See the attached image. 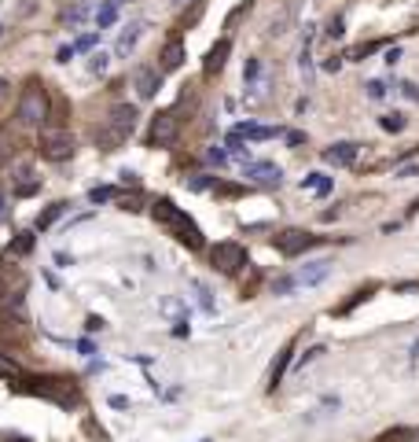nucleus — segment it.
Segmentation results:
<instances>
[{
    "label": "nucleus",
    "instance_id": "9d476101",
    "mask_svg": "<svg viewBox=\"0 0 419 442\" xmlns=\"http://www.w3.org/2000/svg\"><path fill=\"white\" fill-rule=\"evenodd\" d=\"M37 247V236L33 232H15V236H11V243L4 247V254H0V262L4 266H11V262H19V258H26Z\"/></svg>",
    "mask_w": 419,
    "mask_h": 442
},
{
    "label": "nucleus",
    "instance_id": "f03ea898",
    "mask_svg": "<svg viewBox=\"0 0 419 442\" xmlns=\"http://www.w3.org/2000/svg\"><path fill=\"white\" fill-rule=\"evenodd\" d=\"M151 214H155V221H159L166 232H173V236L184 243L188 251H203V247H206V236H203V229L195 225V218H188L173 199H155L151 203Z\"/></svg>",
    "mask_w": 419,
    "mask_h": 442
},
{
    "label": "nucleus",
    "instance_id": "4be33fe9",
    "mask_svg": "<svg viewBox=\"0 0 419 442\" xmlns=\"http://www.w3.org/2000/svg\"><path fill=\"white\" fill-rule=\"evenodd\" d=\"M22 376H26V372H22V365H19L15 358L0 354V380H8V383H19Z\"/></svg>",
    "mask_w": 419,
    "mask_h": 442
},
{
    "label": "nucleus",
    "instance_id": "c03bdc74",
    "mask_svg": "<svg viewBox=\"0 0 419 442\" xmlns=\"http://www.w3.org/2000/svg\"><path fill=\"white\" fill-rule=\"evenodd\" d=\"M85 328H88V332H100V328H103V317H96V314H93V317L85 321Z\"/></svg>",
    "mask_w": 419,
    "mask_h": 442
},
{
    "label": "nucleus",
    "instance_id": "2eb2a0df",
    "mask_svg": "<svg viewBox=\"0 0 419 442\" xmlns=\"http://www.w3.org/2000/svg\"><path fill=\"white\" fill-rule=\"evenodd\" d=\"M180 63H184V41L180 37H169L166 48H162V56H159V70H180Z\"/></svg>",
    "mask_w": 419,
    "mask_h": 442
},
{
    "label": "nucleus",
    "instance_id": "423d86ee",
    "mask_svg": "<svg viewBox=\"0 0 419 442\" xmlns=\"http://www.w3.org/2000/svg\"><path fill=\"white\" fill-rule=\"evenodd\" d=\"M177 133H180V114H177L173 107H166V111H159V114L151 119L143 140H148V148H173Z\"/></svg>",
    "mask_w": 419,
    "mask_h": 442
},
{
    "label": "nucleus",
    "instance_id": "72a5a7b5",
    "mask_svg": "<svg viewBox=\"0 0 419 442\" xmlns=\"http://www.w3.org/2000/svg\"><path fill=\"white\" fill-rule=\"evenodd\" d=\"M118 196V188H111V185H103V188H93V192H88V199H93V203H111Z\"/></svg>",
    "mask_w": 419,
    "mask_h": 442
},
{
    "label": "nucleus",
    "instance_id": "39448f33",
    "mask_svg": "<svg viewBox=\"0 0 419 442\" xmlns=\"http://www.w3.org/2000/svg\"><path fill=\"white\" fill-rule=\"evenodd\" d=\"M37 148H41V159L48 162H67L74 155V137L67 125H45L41 137H37Z\"/></svg>",
    "mask_w": 419,
    "mask_h": 442
},
{
    "label": "nucleus",
    "instance_id": "aec40b11",
    "mask_svg": "<svg viewBox=\"0 0 419 442\" xmlns=\"http://www.w3.org/2000/svg\"><path fill=\"white\" fill-rule=\"evenodd\" d=\"M235 133L246 137V140H272V137H280V129H272V125H254V122H239V125H235Z\"/></svg>",
    "mask_w": 419,
    "mask_h": 442
},
{
    "label": "nucleus",
    "instance_id": "603ef678",
    "mask_svg": "<svg viewBox=\"0 0 419 442\" xmlns=\"http://www.w3.org/2000/svg\"><path fill=\"white\" fill-rule=\"evenodd\" d=\"M11 442H30V439H22V435H11Z\"/></svg>",
    "mask_w": 419,
    "mask_h": 442
},
{
    "label": "nucleus",
    "instance_id": "58836bf2",
    "mask_svg": "<svg viewBox=\"0 0 419 442\" xmlns=\"http://www.w3.org/2000/svg\"><path fill=\"white\" fill-rule=\"evenodd\" d=\"M206 159L214 162V166H221V162L228 159V151H221V148H209V151H206Z\"/></svg>",
    "mask_w": 419,
    "mask_h": 442
},
{
    "label": "nucleus",
    "instance_id": "49530a36",
    "mask_svg": "<svg viewBox=\"0 0 419 442\" xmlns=\"http://www.w3.org/2000/svg\"><path fill=\"white\" fill-rule=\"evenodd\" d=\"M401 89H404V96H412V100H419V85H412V82H404Z\"/></svg>",
    "mask_w": 419,
    "mask_h": 442
},
{
    "label": "nucleus",
    "instance_id": "e433bc0d",
    "mask_svg": "<svg viewBox=\"0 0 419 442\" xmlns=\"http://www.w3.org/2000/svg\"><path fill=\"white\" fill-rule=\"evenodd\" d=\"M298 288V277H280L276 284H272V291L276 295H287V291H294Z\"/></svg>",
    "mask_w": 419,
    "mask_h": 442
},
{
    "label": "nucleus",
    "instance_id": "ea45409f",
    "mask_svg": "<svg viewBox=\"0 0 419 442\" xmlns=\"http://www.w3.org/2000/svg\"><path fill=\"white\" fill-rule=\"evenodd\" d=\"M258 59H246V70H243V77H246V82H258Z\"/></svg>",
    "mask_w": 419,
    "mask_h": 442
},
{
    "label": "nucleus",
    "instance_id": "3c124183",
    "mask_svg": "<svg viewBox=\"0 0 419 442\" xmlns=\"http://www.w3.org/2000/svg\"><path fill=\"white\" fill-rule=\"evenodd\" d=\"M8 96V82H0V100H4Z\"/></svg>",
    "mask_w": 419,
    "mask_h": 442
},
{
    "label": "nucleus",
    "instance_id": "c756f323",
    "mask_svg": "<svg viewBox=\"0 0 419 442\" xmlns=\"http://www.w3.org/2000/svg\"><path fill=\"white\" fill-rule=\"evenodd\" d=\"M203 11H206V0H195V4L184 11V15H180V30H188V26H195L203 19Z\"/></svg>",
    "mask_w": 419,
    "mask_h": 442
},
{
    "label": "nucleus",
    "instance_id": "09e8293b",
    "mask_svg": "<svg viewBox=\"0 0 419 442\" xmlns=\"http://www.w3.org/2000/svg\"><path fill=\"white\" fill-rule=\"evenodd\" d=\"M419 170H416V166H401V170H397V177H416Z\"/></svg>",
    "mask_w": 419,
    "mask_h": 442
},
{
    "label": "nucleus",
    "instance_id": "de8ad7c7",
    "mask_svg": "<svg viewBox=\"0 0 419 442\" xmlns=\"http://www.w3.org/2000/svg\"><path fill=\"white\" fill-rule=\"evenodd\" d=\"M77 350H81V354H96V346L88 343V340H81V343H77Z\"/></svg>",
    "mask_w": 419,
    "mask_h": 442
},
{
    "label": "nucleus",
    "instance_id": "a19ab883",
    "mask_svg": "<svg viewBox=\"0 0 419 442\" xmlns=\"http://www.w3.org/2000/svg\"><path fill=\"white\" fill-rule=\"evenodd\" d=\"M74 52H77L74 45H63V48H59V56H56V63H70V59H74Z\"/></svg>",
    "mask_w": 419,
    "mask_h": 442
},
{
    "label": "nucleus",
    "instance_id": "2f4dec72",
    "mask_svg": "<svg viewBox=\"0 0 419 442\" xmlns=\"http://www.w3.org/2000/svg\"><path fill=\"white\" fill-rule=\"evenodd\" d=\"M114 19H118V4L111 0V4H103L100 11H96V22L103 26V30H107V26H114Z\"/></svg>",
    "mask_w": 419,
    "mask_h": 442
},
{
    "label": "nucleus",
    "instance_id": "6ab92c4d",
    "mask_svg": "<svg viewBox=\"0 0 419 442\" xmlns=\"http://www.w3.org/2000/svg\"><path fill=\"white\" fill-rule=\"evenodd\" d=\"M114 203L122 206V211H143V203H148V192H143V188H129V192L118 188Z\"/></svg>",
    "mask_w": 419,
    "mask_h": 442
},
{
    "label": "nucleus",
    "instance_id": "b1692460",
    "mask_svg": "<svg viewBox=\"0 0 419 442\" xmlns=\"http://www.w3.org/2000/svg\"><path fill=\"white\" fill-rule=\"evenodd\" d=\"M63 211H67V203H52L48 211H41V218H37V229H52L63 218Z\"/></svg>",
    "mask_w": 419,
    "mask_h": 442
},
{
    "label": "nucleus",
    "instance_id": "dca6fc26",
    "mask_svg": "<svg viewBox=\"0 0 419 442\" xmlns=\"http://www.w3.org/2000/svg\"><path fill=\"white\" fill-rule=\"evenodd\" d=\"M228 52H232V41H228V37H221V41L206 52L203 70H206V74H221V70H225V63H228Z\"/></svg>",
    "mask_w": 419,
    "mask_h": 442
},
{
    "label": "nucleus",
    "instance_id": "4c0bfd02",
    "mask_svg": "<svg viewBox=\"0 0 419 442\" xmlns=\"http://www.w3.org/2000/svg\"><path fill=\"white\" fill-rule=\"evenodd\" d=\"M368 96H372V100H383V96H386V85H383V82H368Z\"/></svg>",
    "mask_w": 419,
    "mask_h": 442
},
{
    "label": "nucleus",
    "instance_id": "cd10ccee",
    "mask_svg": "<svg viewBox=\"0 0 419 442\" xmlns=\"http://www.w3.org/2000/svg\"><path fill=\"white\" fill-rule=\"evenodd\" d=\"M111 59L114 56H107V52H93V59H88V74L103 77V74H107V67H111Z\"/></svg>",
    "mask_w": 419,
    "mask_h": 442
},
{
    "label": "nucleus",
    "instance_id": "f257e3e1",
    "mask_svg": "<svg viewBox=\"0 0 419 442\" xmlns=\"http://www.w3.org/2000/svg\"><path fill=\"white\" fill-rule=\"evenodd\" d=\"M15 391L56 402V406H63V409L81 406V383H77L74 376H22V380L15 383Z\"/></svg>",
    "mask_w": 419,
    "mask_h": 442
},
{
    "label": "nucleus",
    "instance_id": "bb28decb",
    "mask_svg": "<svg viewBox=\"0 0 419 442\" xmlns=\"http://www.w3.org/2000/svg\"><path fill=\"white\" fill-rule=\"evenodd\" d=\"M372 295H375V284H368V288H361L357 295H353V298H349V303H342V306H338V310H335V314H338V317H342V314H349V310H353V306L368 303V298H372Z\"/></svg>",
    "mask_w": 419,
    "mask_h": 442
},
{
    "label": "nucleus",
    "instance_id": "f3484780",
    "mask_svg": "<svg viewBox=\"0 0 419 442\" xmlns=\"http://www.w3.org/2000/svg\"><path fill=\"white\" fill-rule=\"evenodd\" d=\"M11 192H15L19 199H26V196H37V192H41V177H37L30 166H26V170H19L15 174V181H11Z\"/></svg>",
    "mask_w": 419,
    "mask_h": 442
},
{
    "label": "nucleus",
    "instance_id": "a211bd4d",
    "mask_svg": "<svg viewBox=\"0 0 419 442\" xmlns=\"http://www.w3.org/2000/svg\"><path fill=\"white\" fill-rule=\"evenodd\" d=\"M159 82H162V70H151V67H143V70L136 74V93H140L143 100H151L155 93H159Z\"/></svg>",
    "mask_w": 419,
    "mask_h": 442
},
{
    "label": "nucleus",
    "instance_id": "a878e982",
    "mask_svg": "<svg viewBox=\"0 0 419 442\" xmlns=\"http://www.w3.org/2000/svg\"><path fill=\"white\" fill-rule=\"evenodd\" d=\"M412 439H419L416 427H394V432H383L375 442H412Z\"/></svg>",
    "mask_w": 419,
    "mask_h": 442
},
{
    "label": "nucleus",
    "instance_id": "f8f14e48",
    "mask_svg": "<svg viewBox=\"0 0 419 442\" xmlns=\"http://www.w3.org/2000/svg\"><path fill=\"white\" fill-rule=\"evenodd\" d=\"M22 148H26V144H22L19 129H15V125H0V166H8Z\"/></svg>",
    "mask_w": 419,
    "mask_h": 442
},
{
    "label": "nucleus",
    "instance_id": "f704fd0d",
    "mask_svg": "<svg viewBox=\"0 0 419 442\" xmlns=\"http://www.w3.org/2000/svg\"><path fill=\"white\" fill-rule=\"evenodd\" d=\"M379 48V41H368V45H357V48H349L346 52V59H364V56H372V52Z\"/></svg>",
    "mask_w": 419,
    "mask_h": 442
},
{
    "label": "nucleus",
    "instance_id": "5fc2aeb1",
    "mask_svg": "<svg viewBox=\"0 0 419 442\" xmlns=\"http://www.w3.org/2000/svg\"><path fill=\"white\" fill-rule=\"evenodd\" d=\"M412 211H419V199H416V203H412Z\"/></svg>",
    "mask_w": 419,
    "mask_h": 442
},
{
    "label": "nucleus",
    "instance_id": "6e6552de",
    "mask_svg": "<svg viewBox=\"0 0 419 442\" xmlns=\"http://www.w3.org/2000/svg\"><path fill=\"white\" fill-rule=\"evenodd\" d=\"M272 243H276L280 254L294 258V254H306L309 247H317L320 236H313V232H306V229H283V232H276V236H272Z\"/></svg>",
    "mask_w": 419,
    "mask_h": 442
},
{
    "label": "nucleus",
    "instance_id": "7ed1b4c3",
    "mask_svg": "<svg viewBox=\"0 0 419 442\" xmlns=\"http://www.w3.org/2000/svg\"><path fill=\"white\" fill-rule=\"evenodd\" d=\"M133 129H136V107H133V103H118V107L107 114V122L96 129V148L100 151L122 148Z\"/></svg>",
    "mask_w": 419,
    "mask_h": 442
},
{
    "label": "nucleus",
    "instance_id": "412c9836",
    "mask_svg": "<svg viewBox=\"0 0 419 442\" xmlns=\"http://www.w3.org/2000/svg\"><path fill=\"white\" fill-rule=\"evenodd\" d=\"M327 273H331V262H309L302 273H298V284H320Z\"/></svg>",
    "mask_w": 419,
    "mask_h": 442
},
{
    "label": "nucleus",
    "instance_id": "7c9ffc66",
    "mask_svg": "<svg viewBox=\"0 0 419 442\" xmlns=\"http://www.w3.org/2000/svg\"><path fill=\"white\" fill-rule=\"evenodd\" d=\"M379 125H383L386 133H401V129L409 125V122H404V114H397V111H394V114H383V119H379Z\"/></svg>",
    "mask_w": 419,
    "mask_h": 442
},
{
    "label": "nucleus",
    "instance_id": "0eeeda50",
    "mask_svg": "<svg viewBox=\"0 0 419 442\" xmlns=\"http://www.w3.org/2000/svg\"><path fill=\"white\" fill-rule=\"evenodd\" d=\"M209 266L217 273H225V277H235L243 266H246V247L235 243V240H221L209 247Z\"/></svg>",
    "mask_w": 419,
    "mask_h": 442
},
{
    "label": "nucleus",
    "instance_id": "20e7f679",
    "mask_svg": "<svg viewBox=\"0 0 419 442\" xmlns=\"http://www.w3.org/2000/svg\"><path fill=\"white\" fill-rule=\"evenodd\" d=\"M15 119H19L22 129H45V122H52V96H48L37 82L22 93Z\"/></svg>",
    "mask_w": 419,
    "mask_h": 442
},
{
    "label": "nucleus",
    "instance_id": "5701e85b",
    "mask_svg": "<svg viewBox=\"0 0 419 442\" xmlns=\"http://www.w3.org/2000/svg\"><path fill=\"white\" fill-rule=\"evenodd\" d=\"M85 15H88L85 0H77V4H70V8H63V11H59V26H74V22H81Z\"/></svg>",
    "mask_w": 419,
    "mask_h": 442
},
{
    "label": "nucleus",
    "instance_id": "473e14b6",
    "mask_svg": "<svg viewBox=\"0 0 419 442\" xmlns=\"http://www.w3.org/2000/svg\"><path fill=\"white\" fill-rule=\"evenodd\" d=\"M96 45H100V33H81V37L74 41L77 52H96Z\"/></svg>",
    "mask_w": 419,
    "mask_h": 442
},
{
    "label": "nucleus",
    "instance_id": "c85d7f7f",
    "mask_svg": "<svg viewBox=\"0 0 419 442\" xmlns=\"http://www.w3.org/2000/svg\"><path fill=\"white\" fill-rule=\"evenodd\" d=\"M225 148H228V155H235V159H246V155H251V151H246V137H239V133H235V129L228 133Z\"/></svg>",
    "mask_w": 419,
    "mask_h": 442
},
{
    "label": "nucleus",
    "instance_id": "4468645a",
    "mask_svg": "<svg viewBox=\"0 0 419 442\" xmlns=\"http://www.w3.org/2000/svg\"><path fill=\"white\" fill-rule=\"evenodd\" d=\"M291 358H294V340L283 343L280 354H276V361H272V369H269V391H276V387L283 383V372L291 369Z\"/></svg>",
    "mask_w": 419,
    "mask_h": 442
},
{
    "label": "nucleus",
    "instance_id": "1a4fd4ad",
    "mask_svg": "<svg viewBox=\"0 0 419 442\" xmlns=\"http://www.w3.org/2000/svg\"><path fill=\"white\" fill-rule=\"evenodd\" d=\"M143 30H148L143 22H129L125 30H118V41H114V59H129V56H133V48H136V41L143 37Z\"/></svg>",
    "mask_w": 419,
    "mask_h": 442
},
{
    "label": "nucleus",
    "instance_id": "a18cd8bd",
    "mask_svg": "<svg viewBox=\"0 0 419 442\" xmlns=\"http://www.w3.org/2000/svg\"><path fill=\"white\" fill-rule=\"evenodd\" d=\"M287 144H294V148L306 144V133H298V129H294V133H287Z\"/></svg>",
    "mask_w": 419,
    "mask_h": 442
},
{
    "label": "nucleus",
    "instance_id": "37998d69",
    "mask_svg": "<svg viewBox=\"0 0 419 442\" xmlns=\"http://www.w3.org/2000/svg\"><path fill=\"white\" fill-rule=\"evenodd\" d=\"M327 33H331V37H342V15H335V19H331V26H327Z\"/></svg>",
    "mask_w": 419,
    "mask_h": 442
},
{
    "label": "nucleus",
    "instance_id": "393cba45",
    "mask_svg": "<svg viewBox=\"0 0 419 442\" xmlns=\"http://www.w3.org/2000/svg\"><path fill=\"white\" fill-rule=\"evenodd\" d=\"M302 188L317 192V196H327V192H331V177H324V174H309V177L302 181Z\"/></svg>",
    "mask_w": 419,
    "mask_h": 442
},
{
    "label": "nucleus",
    "instance_id": "79ce46f5",
    "mask_svg": "<svg viewBox=\"0 0 419 442\" xmlns=\"http://www.w3.org/2000/svg\"><path fill=\"white\" fill-rule=\"evenodd\" d=\"M217 196H243L239 185H217Z\"/></svg>",
    "mask_w": 419,
    "mask_h": 442
},
{
    "label": "nucleus",
    "instance_id": "c9c22d12",
    "mask_svg": "<svg viewBox=\"0 0 419 442\" xmlns=\"http://www.w3.org/2000/svg\"><path fill=\"white\" fill-rule=\"evenodd\" d=\"M188 188H191V192H206V188H217V181L203 174V177H191V181H188Z\"/></svg>",
    "mask_w": 419,
    "mask_h": 442
},
{
    "label": "nucleus",
    "instance_id": "864d4df0",
    "mask_svg": "<svg viewBox=\"0 0 419 442\" xmlns=\"http://www.w3.org/2000/svg\"><path fill=\"white\" fill-rule=\"evenodd\" d=\"M412 358H416V361H419V343H416V346H412Z\"/></svg>",
    "mask_w": 419,
    "mask_h": 442
},
{
    "label": "nucleus",
    "instance_id": "ddd939ff",
    "mask_svg": "<svg viewBox=\"0 0 419 442\" xmlns=\"http://www.w3.org/2000/svg\"><path fill=\"white\" fill-rule=\"evenodd\" d=\"M357 151L361 144H353V140H338V144H331L324 151V162H331V166H353L357 162Z\"/></svg>",
    "mask_w": 419,
    "mask_h": 442
},
{
    "label": "nucleus",
    "instance_id": "6e6d98bb",
    "mask_svg": "<svg viewBox=\"0 0 419 442\" xmlns=\"http://www.w3.org/2000/svg\"><path fill=\"white\" fill-rule=\"evenodd\" d=\"M114 4H118V0H114Z\"/></svg>",
    "mask_w": 419,
    "mask_h": 442
},
{
    "label": "nucleus",
    "instance_id": "9b49d317",
    "mask_svg": "<svg viewBox=\"0 0 419 442\" xmlns=\"http://www.w3.org/2000/svg\"><path fill=\"white\" fill-rule=\"evenodd\" d=\"M246 177L254 181V185H265V188H276L283 174H280V166L276 162H246Z\"/></svg>",
    "mask_w": 419,
    "mask_h": 442
},
{
    "label": "nucleus",
    "instance_id": "8fccbe9b",
    "mask_svg": "<svg viewBox=\"0 0 419 442\" xmlns=\"http://www.w3.org/2000/svg\"><path fill=\"white\" fill-rule=\"evenodd\" d=\"M8 218V206H4V192H0V221Z\"/></svg>",
    "mask_w": 419,
    "mask_h": 442
}]
</instances>
